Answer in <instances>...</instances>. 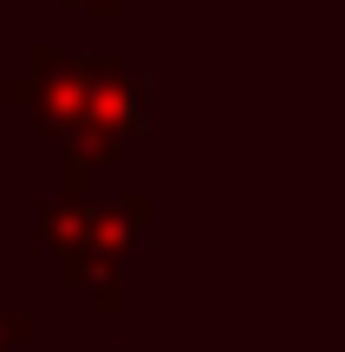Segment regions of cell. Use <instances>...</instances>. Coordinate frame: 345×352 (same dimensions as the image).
Instances as JSON below:
<instances>
[{
  "mask_svg": "<svg viewBox=\"0 0 345 352\" xmlns=\"http://www.w3.org/2000/svg\"><path fill=\"white\" fill-rule=\"evenodd\" d=\"M85 7H111V0H85Z\"/></svg>",
  "mask_w": 345,
  "mask_h": 352,
  "instance_id": "1",
  "label": "cell"
}]
</instances>
